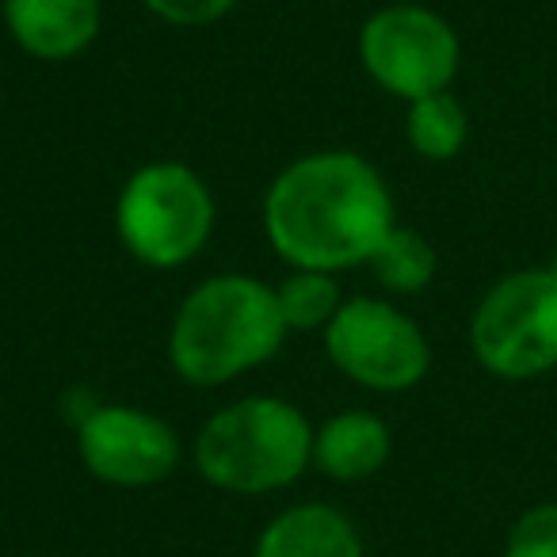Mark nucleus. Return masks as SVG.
<instances>
[{"mask_svg":"<svg viewBox=\"0 0 557 557\" xmlns=\"http://www.w3.org/2000/svg\"><path fill=\"white\" fill-rule=\"evenodd\" d=\"M263 230L295 268L344 271L371 260L394 230V199L374 164L329 149L278 172L263 199Z\"/></svg>","mask_w":557,"mask_h":557,"instance_id":"1","label":"nucleus"},{"mask_svg":"<svg viewBox=\"0 0 557 557\" xmlns=\"http://www.w3.org/2000/svg\"><path fill=\"white\" fill-rule=\"evenodd\" d=\"M287 336L278 298L252 275H214L191 290L172 321V371L195 386H225L268 363Z\"/></svg>","mask_w":557,"mask_h":557,"instance_id":"2","label":"nucleus"},{"mask_svg":"<svg viewBox=\"0 0 557 557\" xmlns=\"http://www.w3.org/2000/svg\"><path fill=\"white\" fill-rule=\"evenodd\" d=\"M77 450L88 473L108 485L146 488L180 462V440L161 417L131 405H100L77 424Z\"/></svg>","mask_w":557,"mask_h":557,"instance_id":"8","label":"nucleus"},{"mask_svg":"<svg viewBox=\"0 0 557 557\" xmlns=\"http://www.w3.org/2000/svg\"><path fill=\"white\" fill-rule=\"evenodd\" d=\"M458 35L424 4H389L359 32L363 70L401 100L447 92L458 73Z\"/></svg>","mask_w":557,"mask_h":557,"instance_id":"6","label":"nucleus"},{"mask_svg":"<svg viewBox=\"0 0 557 557\" xmlns=\"http://www.w3.org/2000/svg\"><path fill=\"white\" fill-rule=\"evenodd\" d=\"M504 557H557V504L523 511L511 527Z\"/></svg>","mask_w":557,"mask_h":557,"instance_id":"15","label":"nucleus"},{"mask_svg":"<svg viewBox=\"0 0 557 557\" xmlns=\"http://www.w3.org/2000/svg\"><path fill=\"white\" fill-rule=\"evenodd\" d=\"M4 24L32 58L65 62L100 35V0H4Z\"/></svg>","mask_w":557,"mask_h":557,"instance_id":"9","label":"nucleus"},{"mask_svg":"<svg viewBox=\"0 0 557 557\" xmlns=\"http://www.w3.org/2000/svg\"><path fill=\"white\" fill-rule=\"evenodd\" d=\"M473 356L496 379H539L557 367V275L511 271L493 283L470 321Z\"/></svg>","mask_w":557,"mask_h":557,"instance_id":"5","label":"nucleus"},{"mask_svg":"<svg viewBox=\"0 0 557 557\" xmlns=\"http://www.w3.org/2000/svg\"><path fill=\"white\" fill-rule=\"evenodd\" d=\"M126 252L149 268H180L214 233V199L199 172L180 161H153L126 180L115 207Z\"/></svg>","mask_w":557,"mask_h":557,"instance_id":"4","label":"nucleus"},{"mask_svg":"<svg viewBox=\"0 0 557 557\" xmlns=\"http://www.w3.org/2000/svg\"><path fill=\"white\" fill-rule=\"evenodd\" d=\"M325 351L367 389H409L432 367V348L412 318L379 298H351L325 325Z\"/></svg>","mask_w":557,"mask_h":557,"instance_id":"7","label":"nucleus"},{"mask_svg":"<svg viewBox=\"0 0 557 557\" xmlns=\"http://www.w3.org/2000/svg\"><path fill=\"white\" fill-rule=\"evenodd\" d=\"M546 268H549V271H554V275H557V252H554V260H549Z\"/></svg>","mask_w":557,"mask_h":557,"instance_id":"17","label":"nucleus"},{"mask_svg":"<svg viewBox=\"0 0 557 557\" xmlns=\"http://www.w3.org/2000/svg\"><path fill=\"white\" fill-rule=\"evenodd\" d=\"M153 16L169 20L180 27H199V24H214L225 12H233L240 0H141Z\"/></svg>","mask_w":557,"mask_h":557,"instance_id":"16","label":"nucleus"},{"mask_svg":"<svg viewBox=\"0 0 557 557\" xmlns=\"http://www.w3.org/2000/svg\"><path fill=\"white\" fill-rule=\"evenodd\" d=\"M405 134H409V146L420 157H428V161H450L466 146L470 119H466V108L450 92H432L409 103Z\"/></svg>","mask_w":557,"mask_h":557,"instance_id":"12","label":"nucleus"},{"mask_svg":"<svg viewBox=\"0 0 557 557\" xmlns=\"http://www.w3.org/2000/svg\"><path fill=\"white\" fill-rule=\"evenodd\" d=\"M313 462V428L283 397H245L225 405L195 440V466L225 493L260 496L283 488Z\"/></svg>","mask_w":557,"mask_h":557,"instance_id":"3","label":"nucleus"},{"mask_svg":"<svg viewBox=\"0 0 557 557\" xmlns=\"http://www.w3.org/2000/svg\"><path fill=\"white\" fill-rule=\"evenodd\" d=\"M371 271L379 275V283L386 290H397V295H417L432 283L435 275V252L417 230H394L382 237V245L374 248L371 260Z\"/></svg>","mask_w":557,"mask_h":557,"instance_id":"13","label":"nucleus"},{"mask_svg":"<svg viewBox=\"0 0 557 557\" xmlns=\"http://www.w3.org/2000/svg\"><path fill=\"white\" fill-rule=\"evenodd\" d=\"M252 557H363V539L341 508L298 504L268 523Z\"/></svg>","mask_w":557,"mask_h":557,"instance_id":"10","label":"nucleus"},{"mask_svg":"<svg viewBox=\"0 0 557 557\" xmlns=\"http://www.w3.org/2000/svg\"><path fill=\"white\" fill-rule=\"evenodd\" d=\"M275 298L287 329H321L344 306L333 271H310V268H295V275L283 278L275 287Z\"/></svg>","mask_w":557,"mask_h":557,"instance_id":"14","label":"nucleus"},{"mask_svg":"<svg viewBox=\"0 0 557 557\" xmlns=\"http://www.w3.org/2000/svg\"><path fill=\"white\" fill-rule=\"evenodd\" d=\"M389 447L394 440L386 420L363 409L341 412L313 428V466L336 481H363L379 473L389 458Z\"/></svg>","mask_w":557,"mask_h":557,"instance_id":"11","label":"nucleus"}]
</instances>
